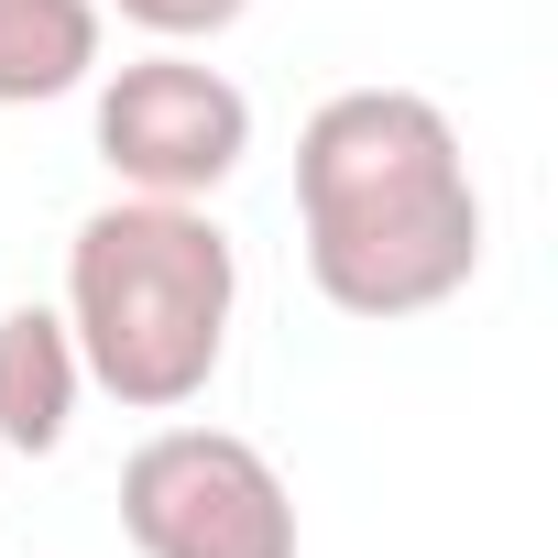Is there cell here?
<instances>
[{
  "label": "cell",
  "instance_id": "cell-1",
  "mask_svg": "<svg viewBox=\"0 0 558 558\" xmlns=\"http://www.w3.org/2000/svg\"><path fill=\"white\" fill-rule=\"evenodd\" d=\"M296 230L307 286L362 318H427L482 274V186L427 88H340L296 132Z\"/></svg>",
  "mask_w": 558,
  "mask_h": 558
},
{
  "label": "cell",
  "instance_id": "cell-2",
  "mask_svg": "<svg viewBox=\"0 0 558 558\" xmlns=\"http://www.w3.org/2000/svg\"><path fill=\"white\" fill-rule=\"evenodd\" d=\"M66 329L110 405L175 416L219 384L230 318H241V252L208 219V197H110L66 241Z\"/></svg>",
  "mask_w": 558,
  "mask_h": 558
},
{
  "label": "cell",
  "instance_id": "cell-3",
  "mask_svg": "<svg viewBox=\"0 0 558 558\" xmlns=\"http://www.w3.org/2000/svg\"><path fill=\"white\" fill-rule=\"evenodd\" d=\"M121 536L143 558H296V493L241 427H154L121 460Z\"/></svg>",
  "mask_w": 558,
  "mask_h": 558
},
{
  "label": "cell",
  "instance_id": "cell-4",
  "mask_svg": "<svg viewBox=\"0 0 558 558\" xmlns=\"http://www.w3.org/2000/svg\"><path fill=\"white\" fill-rule=\"evenodd\" d=\"M88 88H99V110H88L99 165H110L132 197H219V186L241 175V154H252V99H241V77L197 66L186 45H154V56L88 77Z\"/></svg>",
  "mask_w": 558,
  "mask_h": 558
},
{
  "label": "cell",
  "instance_id": "cell-5",
  "mask_svg": "<svg viewBox=\"0 0 558 558\" xmlns=\"http://www.w3.org/2000/svg\"><path fill=\"white\" fill-rule=\"evenodd\" d=\"M77 395H88V362H77L66 307H34V296L0 307V449L56 460L77 427Z\"/></svg>",
  "mask_w": 558,
  "mask_h": 558
},
{
  "label": "cell",
  "instance_id": "cell-6",
  "mask_svg": "<svg viewBox=\"0 0 558 558\" xmlns=\"http://www.w3.org/2000/svg\"><path fill=\"white\" fill-rule=\"evenodd\" d=\"M99 0H0V110H45L99 77Z\"/></svg>",
  "mask_w": 558,
  "mask_h": 558
},
{
  "label": "cell",
  "instance_id": "cell-7",
  "mask_svg": "<svg viewBox=\"0 0 558 558\" xmlns=\"http://www.w3.org/2000/svg\"><path fill=\"white\" fill-rule=\"evenodd\" d=\"M99 12H121V23L154 34V45H219L252 0H99Z\"/></svg>",
  "mask_w": 558,
  "mask_h": 558
}]
</instances>
